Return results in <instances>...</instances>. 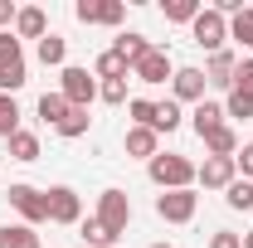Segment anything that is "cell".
Here are the masks:
<instances>
[{
    "label": "cell",
    "instance_id": "obj_1",
    "mask_svg": "<svg viewBox=\"0 0 253 248\" xmlns=\"http://www.w3.org/2000/svg\"><path fill=\"white\" fill-rule=\"evenodd\" d=\"M146 175H151L161 190H190L195 185V165H190L185 156H175V151L151 156V161H146Z\"/></svg>",
    "mask_w": 253,
    "mask_h": 248
},
{
    "label": "cell",
    "instance_id": "obj_2",
    "mask_svg": "<svg viewBox=\"0 0 253 248\" xmlns=\"http://www.w3.org/2000/svg\"><path fill=\"white\" fill-rule=\"evenodd\" d=\"M30 83V68H25V49L15 34H0V93H20Z\"/></svg>",
    "mask_w": 253,
    "mask_h": 248
},
{
    "label": "cell",
    "instance_id": "obj_3",
    "mask_svg": "<svg viewBox=\"0 0 253 248\" xmlns=\"http://www.w3.org/2000/svg\"><path fill=\"white\" fill-rule=\"evenodd\" d=\"M190 39H195L200 49L219 54V49H224V39H229V20H224L219 10L210 5V10H200V15H195V25H190Z\"/></svg>",
    "mask_w": 253,
    "mask_h": 248
},
{
    "label": "cell",
    "instance_id": "obj_4",
    "mask_svg": "<svg viewBox=\"0 0 253 248\" xmlns=\"http://www.w3.org/2000/svg\"><path fill=\"white\" fill-rule=\"evenodd\" d=\"M195 209H200V195L195 190H161L156 195V214L166 224H190Z\"/></svg>",
    "mask_w": 253,
    "mask_h": 248
},
{
    "label": "cell",
    "instance_id": "obj_5",
    "mask_svg": "<svg viewBox=\"0 0 253 248\" xmlns=\"http://www.w3.org/2000/svg\"><path fill=\"white\" fill-rule=\"evenodd\" d=\"M59 93L68 97V107H93V97H97V83H93V73L88 68H63L59 73Z\"/></svg>",
    "mask_w": 253,
    "mask_h": 248
},
{
    "label": "cell",
    "instance_id": "obj_6",
    "mask_svg": "<svg viewBox=\"0 0 253 248\" xmlns=\"http://www.w3.org/2000/svg\"><path fill=\"white\" fill-rule=\"evenodd\" d=\"M44 200H49V224H83V200L73 185L44 190Z\"/></svg>",
    "mask_w": 253,
    "mask_h": 248
},
{
    "label": "cell",
    "instance_id": "obj_7",
    "mask_svg": "<svg viewBox=\"0 0 253 248\" xmlns=\"http://www.w3.org/2000/svg\"><path fill=\"white\" fill-rule=\"evenodd\" d=\"M97 219H102L112 234H126V224H131V200H126V190H102V195H97Z\"/></svg>",
    "mask_w": 253,
    "mask_h": 248
},
{
    "label": "cell",
    "instance_id": "obj_8",
    "mask_svg": "<svg viewBox=\"0 0 253 248\" xmlns=\"http://www.w3.org/2000/svg\"><path fill=\"white\" fill-rule=\"evenodd\" d=\"M10 205L20 209V219L30 229H39L49 219V200H44V190H34V185H10Z\"/></svg>",
    "mask_w": 253,
    "mask_h": 248
},
{
    "label": "cell",
    "instance_id": "obj_9",
    "mask_svg": "<svg viewBox=\"0 0 253 248\" xmlns=\"http://www.w3.org/2000/svg\"><path fill=\"white\" fill-rule=\"evenodd\" d=\"M195 180L205 190H229L239 180V165H234V156H205V165H195Z\"/></svg>",
    "mask_w": 253,
    "mask_h": 248
},
{
    "label": "cell",
    "instance_id": "obj_10",
    "mask_svg": "<svg viewBox=\"0 0 253 248\" xmlns=\"http://www.w3.org/2000/svg\"><path fill=\"white\" fill-rule=\"evenodd\" d=\"M170 88H175V102H205V68H175V78H170Z\"/></svg>",
    "mask_w": 253,
    "mask_h": 248
},
{
    "label": "cell",
    "instance_id": "obj_11",
    "mask_svg": "<svg viewBox=\"0 0 253 248\" xmlns=\"http://www.w3.org/2000/svg\"><path fill=\"white\" fill-rule=\"evenodd\" d=\"M131 73H136V83H166V78H175V68H170V54H166V49H151Z\"/></svg>",
    "mask_w": 253,
    "mask_h": 248
},
{
    "label": "cell",
    "instance_id": "obj_12",
    "mask_svg": "<svg viewBox=\"0 0 253 248\" xmlns=\"http://www.w3.org/2000/svg\"><path fill=\"white\" fill-rule=\"evenodd\" d=\"M190 126H195V136L205 141L210 131H219V126H224V107H219V102H210V97H205V102H195V112H190Z\"/></svg>",
    "mask_w": 253,
    "mask_h": 248
},
{
    "label": "cell",
    "instance_id": "obj_13",
    "mask_svg": "<svg viewBox=\"0 0 253 248\" xmlns=\"http://www.w3.org/2000/svg\"><path fill=\"white\" fill-rule=\"evenodd\" d=\"M126 156H136V161L161 156V136L151 131V126H126Z\"/></svg>",
    "mask_w": 253,
    "mask_h": 248
},
{
    "label": "cell",
    "instance_id": "obj_14",
    "mask_svg": "<svg viewBox=\"0 0 253 248\" xmlns=\"http://www.w3.org/2000/svg\"><path fill=\"white\" fill-rule=\"evenodd\" d=\"M234 68H239V59H234L229 49L210 54V68H205V83H210V88H234Z\"/></svg>",
    "mask_w": 253,
    "mask_h": 248
},
{
    "label": "cell",
    "instance_id": "obj_15",
    "mask_svg": "<svg viewBox=\"0 0 253 248\" xmlns=\"http://www.w3.org/2000/svg\"><path fill=\"white\" fill-rule=\"evenodd\" d=\"M44 34H49L44 10H39V5H25V10L15 15V39H44Z\"/></svg>",
    "mask_w": 253,
    "mask_h": 248
},
{
    "label": "cell",
    "instance_id": "obj_16",
    "mask_svg": "<svg viewBox=\"0 0 253 248\" xmlns=\"http://www.w3.org/2000/svg\"><path fill=\"white\" fill-rule=\"evenodd\" d=\"M112 49H117V54L126 59V68H136V63L146 59V54H151L156 44H151L146 34H117V44H112Z\"/></svg>",
    "mask_w": 253,
    "mask_h": 248
},
{
    "label": "cell",
    "instance_id": "obj_17",
    "mask_svg": "<svg viewBox=\"0 0 253 248\" xmlns=\"http://www.w3.org/2000/svg\"><path fill=\"white\" fill-rule=\"evenodd\" d=\"M205 156H239V131L224 122L219 131H210L205 136Z\"/></svg>",
    "mask_w": 253,
    "mask_h": 248
},
{
    "label": "cell",
    "instance_id": "obj_18",
    "mask_svg": "<svg viewBox=\"0 0 253 248\" xmlns=\"http://www.w3.org/2000/svg\"><path fill=\"white\" fill-rule=\"evenodd\" d=\"M93 73L102 78V83H112V78H126L131 68H126V59L117 54V49H102V54H97V63H93Z\"/></svg>",
    "mask_w": 253,
    "mask_h": 248
},
{
    "label": "cell",
    "instance_id": "obj_19",
    "mask_svg": "<svg viewBox=\"0 0 253 248\" xmlns=\"http://www.w3.org/2000/svg\"><path fill=\"white\" fill-rule=\"evenodd\" d=\"M200 10H205L200 0H161V15H166L170 25H195Z\"/></svg>",
    "mask_w": 253,
    "mask_h": 248
},
{
    "label": "cell",
    "instance_id": "obj_20",
    "mask_svg": "<svg viewBox=\"0 0 253 248\" xmlns=\"http://www.w3.org/2000/svg\"><path fill=\"white\" fill-rule=\"evenodd\" d=\"M5 146H10V161H39V136H34V131H25V126H20Z\"/></svg>",
    "mask_w": 253,
    "mask_h": 248
},
{
    "label": "cell",
    "instance_id": "obj_21",
    "mask_svg": "<svg viewBox=\"0 0 253 248\" xmlns=\"http://www.w3.org/2000/svg\"><path fill=\"white\" fill-rule=\"evenodd\" d=\"M0 248H39V234L30 224H5L0 229Z\"/></svg>",
    "mask_w": 253,
    "mask_h": 248
},
{
    "label": "cell",
    "instance_id": "obj_22",
    "mask_svg": "<svg viewBox=\"0 0 253 248\" xmlns=\"http://www.w3.org/2000/svg\"><path fill=\"white\" fill-rule=\"evenodd\" d=\"M63 59H68V39H59V34H44V39H39V63H44V68H59Z\"/></svg>",
    "mask_w": 253,
    "mask_h": 248
},
{
    "label": "cell",
    "instance_id": "obj_23",
    "mask_svg": "<svg viewBox=\"0 0 253 248\" xmlns=\"http://www.w3.org/2000/svg\"><path fill=\"white\" fill-rule=\"evenodd\" d=\"M15 131H20V102L10 93H0V141H10Z\"/></svg>",
    "mask_w": 253,
    "mask_h": 248
},
{
    "label": "cell",
    "instance_id": "obj_24",
    "mask_svg": "<svg viewBox=\"0 0 253 248\" xmlns=\"http://www.w3.org/2000/svg\"><path fill=\"white\" fill-rule=\"evenodd\" d=\"M78 229H83V239H88L93 248H112V244H117V234H112V229H107V224H102L97 214H93V219H83Z\"/></svg>",
    "mask_w": 253,
    "mask_h": 248
},
{
    "label": "cell",
    "instance_id": "obj_25",
    "mask_svg": "<svg viewBox=\"0 0 253 248\" xmlns=\"http://www.w3.org/2000/svg\"><path fill=\"white\" fill-rule=\"evenodd\" d=\"M39 117H44L49 126H59L63 117H68V97H63V93H44V97H39Z\"/></svg>",
    "mask_w": 253,
    "mask_h": 248
},
{
    "label": "cell",
    "instance_id": "obj_26",
    "mask_svg": "<svg viewBox=\"0 0 253 248\" xmlns=\"http://www.w3.org/2000/svg\"><path fill=\"white\" fill-rule=\"evenodd\" d=\"M175 126H180V102H175V97H166V102H156V122H151V131H175Z\"/></svg>",
    "mask_w": 253,
    "mask_h": 248
},
{
    "label": "cell",
    "instance_id": "obj_27",
    "mask_svg": "<svg viewBox=\"0 0 253 248\" xmlns=\"http://www.w3.org/2000/svg\"><path fill=\"white\" fill-rule=\"evenodd\" d=\"M229 39H239L244 49H253V5H244V10L229 20Z\"/></svg>",
    "mask_w": 253,
    "mask_h": 248
},
{
    "label": "cell",
    "instance_id": "obj_28",
    "mask_svg": "<svg viewBox=\"0 0 253 248\" xmlns=\"http://www.w3.org/2000/svg\"><path fill=\"white\" fill-rule=\"evenodd\" d=\"M88 122H93V117H88V107H68V117H63V122L54 126V131L73 141V136H83V131H88Z\"/></svg>",
    "mask_w": 253,
    "mask_h": 248
},
{
    "label": "cell",
    "instance_id": "obj_29",
    "mask_svg": "<svg viewBox=\"0 0 253 248\" xmlns=\"http://www.w3.org/2000/svg\"><path fill=\"white\" fill-rule=\"evenodd\" d=\"M224 205H229V209H253V180H244V175H239L234 185L224 190Z\"/></svg>",
    "mask_w": 253,
    "mask_h": 248
},
{
    "label": "cell",
    "instance_id": "obj_30",
    "mask_svg": "<svg viewBox=\"0 0 253 248\" xmlns=\"http://www.w3.org/2000/svg\"><path fill=\"white\" fill-rule=\"evenodd\" d=\"M224 117H253V93H244V88H229Z\"/></svg>",
    "mask_w": 253,
    "mask_h": 248
},
{
    "label": "cell",
    "instance_id": "obj_31",
    "mask_svg": "<svg viewBox=\"0 0 253 248\" xmlns=\"http://www.w3.org/2000/svg\"><path fill=\"white\" fill-rule=\"evenodd\" d=\"M126 112H131V126H151L156 122V102H146V97H131Z\"/></svg>",
    "mask_w": 253,
    "mask_h": 248
},
{
    "label": "cell",
    "instance_id": "obj_32",
    "mask_svg": "<svg viewBox=\"0 0 253 248\" xmlns=\"http://www.w3.org/2000/svg\"><path fill=\"white\" fill-rule=\"evenodd\" d=\"M97 97H102V102H112V107H122V102H126V78L102 83V88H97Z\"/></svg>",
    "mask_w": 253,
    "mask_h": 248
},
{
    "label": "cell",
    "instance_id": "obj_33",
    "mask_svg": "<svg viewBox=\"0 0 253 248\" xmlns=\"http://www.w3.org/2000/svg\"><path fill=\"white\" fill-rule=\"evenodd\" d=\"M122 0H102V5H97V25H122Z\"/></svg>",
    "mask_w": 253,
    "mask_h": 248
},
{
    "label": "cell",
    "instance_id": "obj_34",
    "mask_svg": "<svg viewBox=\"0 0 253 248\" xmlns=\"http://www.w3.org/2000/svg\"><path fill=\"white\" fill-rule=\"evenodd\" d=\"M234 88H244V93H253V59H244L239 68H234Z\"/></svg>",
    "mask_w": 253,
    "mask_h": 248
},
{
    "label": "cell",
    "instance_id": "obj_35",
    "mask_svg": "<svg viewBox=\"0 0 253 248\" xmlns=\"http://www.w3.org/2000/svg\"><path fill=\"white\" fill-rule=\"evenodd\" d=\"M234 165H239V175H244V180H253V141H249V146H239Z\"/></svg>",
    "mask_w": 253,
    "mask_h": 248
},
{
    "label": "cell",
    "instance_id": "obj_36",
    "mask_svg": "<svg viewBox=\"0 0 253 248\" xmlns=\"http://www.w3.org/2000/svg\"><path fill=\"white\" fill-rule=\"evenodd\" d=\"M97 5H102V0H78V5H73V15H78L83 25H97Z\"/></svg>",
    "mask_w": 253,
    "mask_h": 248
},
{
    "label": "cell",
    "instance_id": "obj_37",
    "mask_svg": "<svg viewBox=\"0 0 253 248\" xmlns=\"http://www.w3.org/2000/svg\"><path fill=\"white\" fill-rule=\"evenodd\" d=\"M210 248H244V234H229V229H219V234L210 239Z\"/></svg>",
    "mask_w": 253,
    "mask_h": 248
},
{
    "label": "cell",
    "instance_id": "obj_38",
    "mask_svg": "<svg viewBox=\"0 0 253 248\" xmlns=\"http://www.w3.org/2000/svg\"><path fill=\"white\" fill-rule=\"evenodd\" d=\"M15 15H20V10H15V0H0V34H10Z\"/></svg>",
    "mask_w": 253,
    "mask_h": 248
},
{
    "label": "cell",
    "instance_id": "obj_39",
    "mask_svg": "<svg viewBox=\"0 0 253 248\" xmlns=\"http://www.w3.org/2000/svg\"><path fill=\"white\" fill-rule=\"evenodd\" d=\"M244 248H253V229H249V234H244Z\"/></svg>",
    "mask_w": 253,
    "mask_h": 248
},
{
    "label": "cell",
    "instance_id": "obj_40",
    "mask_svg": "<svg viewBox=\"0 0 253 248\" xmlns=\"http://www.w3.org/2000/svg\"><path fill=\"white\" fill-rule=\"evenodd\" d=\"M151 248H170V244H151Z\"/></svg>",
    "mask_w": 253,
    "mask_h": 248
}]
</instances>
